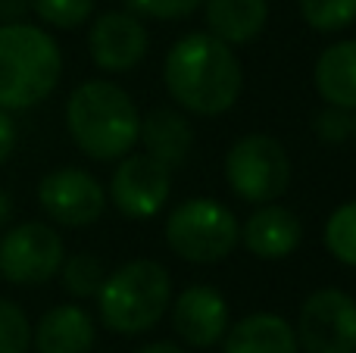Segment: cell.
Returning <instances> with one entry per match:
<instances>
[{"label":"cell","mask_w":356,"mask_h":353,"mask_svg":"<svg viewBox=\"0 0 356 353\" xmlns=\"http://www.w3.org/2000/svg\"><path fill=\"white\" fill-rule=\"evenodd\" d=\"M353 135H356V131H353Z\"/></svg>","instance_id":"cell-29"},{"label":"cell","mask_w":356,"mask_h":353,"mask_svg":"<svg viewBox=\"0 0 356 353\" xmlns=\"http://www.w3.org/2000/svg\"><path fill=\"white\" fill-rule=\"evenodd\" d=\"M225 181L247 204H272L291 188V156L272 135H244L225 156Z\"/></svg>","instance_id":"cell-6"},{"label":"cell","mask_w":356,"mask_h":353,"mask_svg":"<svg viewBox=\"0 0 356 353\" xmlns=\"http://www.w3.org/2000/svg\"><path fill=\"white\" fill-rule=\"evenodd\" d=\"M63 260V238L47 222H22L0 238V275L10 285H44Z\"/></svg>","instance_id":"cell-8"},{"label":"cell","mask_w":356,"mask_h":353,"mask_svg":"<svg viewBox=\"0 0 356 353\" xmlns=\"http://www.w3.org/2000/svg\"><path fill=\"white\" fill-rule=\"evenodd\" d=\"M138 353H188V350H181L178 344H169V341H156V344H147V347H141Z\"/></svg>","instance_id":"cell-27"},{"label":"cell","mask_w":356,"mask_h":353,"mask_svg":"<svg viewBox=\"0 0 356 353\" xmlns=\"http://www.w3.org/2000/svg\"><path fill=\"white\" fill-rule=\"evenodd\" d=\"M63 54L44 28L25 22L0 25V110H29L54 94Z\"/></svg>","instance_id":"cell-3"},{"label":"cell","mask_w":356,"mask_h":353,"mask_svg":"<svg viewBox=\"0 0 356 353\" xmlns=\"http://www.w3.org/2000/svg\"><path fill=\"white\" fill-rule=\"evenodd\" d=\"M294 331L303 353H356V300L341 288H319L303 300Z\"/></svg>","instance_id":"cell-7"},{"label":"cell","mask_w":356,"mask_h":353,"mask_svg":"<svg viewBox=\"0 0 356 353\" xmlns=\"http://www.w3.org/2000/svg\"><path fill=\"white\" fill-rule=\"evenodd\" d=\"M303 22L319 35H334L356 22V0H297Z\"/></svg>","instance_id":"cell-20"},{"label":"cell","mask_w":356,"mask_h":353,"mask_svg":"<svg viewBox=\"0 0 356 353\" xmlns=\"http://www.w3.org/2000/svg\"><path fill=\"white\" fill-rule=\"evenodd\" d=\"M13 147H16V122H13L10 110H0V163L10 160Z\"/></svg>","instance_id":"cell-26"},{"label":"cell","mask_w":356,"mask_h":353,"mask_svg":"<svg viewBox=\"0 0 356 353\" xmlns=\"http://www.w3.org/2000/svg\"><path fill=\"white\" fill-rule=\"evenodd\" d=\"M325 247L338 263L356 269V200H347L328 216L325 222Z\"/></svg>","instance_id":"cell-21"},{"label":"cell","mask_w":356,"mask_h":353,"mask_svg":"<svg viewBox=\"0 0 356 353\" xmlns=\"http://www.w3.org/2000/svg\"><path fill=\"white\" fill-rule=\"evenodd\" d=\"M225 353H300L297 331L275 313H250L238 325H228Z\"/></svg>","instance_id":"cell-17"},{"label":"cell","mask_w":356,"mask_h":353,"mask_svg":"<svg viewBox=\"0 0 356 353\" xmlns=\"http://www.w3.org/2000/svg\"><path fill=\"white\" fill-rule=\"evenodd\" d=\"M150 38L135 13H104L88 31V50L97 69L104 72H131L147 56Z\"/></svg>","instance_id":"cell-11"},{"label":"cell","mask_w":356,"mask_h":353,"mask_svg":"<svg viewBox=\"0 0 356 353\" xmlns=\"http://www.w3.org/2000/svg\"><path fill=\"white\" fill-rule=\"evenodd\" d=\"M138 141L144 144V154L160 160L163 166L175 169L188 160L191 147H194V129H191L188 116L172 110V106H156L141 119V135Z\"/></svg>","instance_id":"cell-15"},{"label":"cell","mask_w":356,"mask_h":353,"mask_svg":"<svg viewBox=\"0 0 356 353\" xmlns=\"http://www.w3.org/2000/svg\"><path fill=\"white\" fill-rule=\"evenodd\" d=\"M166 244L175 256L194 266H213L241 244V222L225 204L213 197H191L166 216Z\"/></svg>","instance_id":"cell-5"},{"label":"cell","mask_w":356,"mask_h":353,"mask_svg":"<svg viewBox=\"0 0 356 353\" xmlns=\"http://www.w3.org/2000/svg\"><path fill=\"white\" fill-rule=\"evenodd\" d=\"M303 241V222L297 213H291L282 204H259L241 225V244L250 250L257 260L278 263L288 260Z\"/></svg>","instance_id":"cell-13"},{"label":"cell","mask_w":356,"mask_h":353,"mask_svg":"<svg viewBox=\"0 0 356 353\" xmlns=\"http://www.w3.org/2000/svg\"><path fill=\"white\" fill-rule=\"evenodd\" d=\"M31 322L25 310L13 300L0 297V353H29Z\"/></svg>","instance_id":"cell-22"},{"label":"cell","mask_w":356,"mask_h":353,"mask_svg":"<svg viewBox=\"0 0 356 353\" xmlns=\"http://www.w3.org/2000/svg\"><path fill=\"white\" fill-rule=\"evenodd\" d=\"M35 13L54 28H79L91 19L94 13V0H31Z\"/></svg>","instance_id":"cell-23"},{"label":"cell","mask_w":356,"mask_h":353,"mask_svg":"<svg viewBox=\"0 0 356 353\" xmlns=\"http://www.w3.org/2000/svg\"><path fill=\"white\" fill-rule=\"evenodd\" d=\"M60 275H63V288H66L69 297L75 300H88V297H97L100 288H104V279H106V269H104V260L94 254H72L63 260L60 266Z\"/></svg>","instance_id":"cell-19"},{"label":"cell","mask_w":356,"mask_h":353,"mask_svg":"<svg viewBox=\"0 0 356 353\" xmlns=\"http://www.w3.org/2000/svg\"><path fill=\"white\" fill-rule=\"evenodd\" d=\"M10 216H13V204H10V197L0 191V225L10 222Z\"/></svg>","instance_id":"cell-28"},{"label":"cell","mask_w":356,"mask_h":353,"mask_svg":"<svg viewBox=\"0 0 356 353\" xmlns=\"http://www.w3.org/2000/svg\"><path fill=\"white\" fill-rule=\"evenodd\" d=\"M169 97L194 116H222L244 91V66L232 44L209 31H191L169 47L163 63Z\"/></svg>","instance_id":"cell-1"},{"label":"cell","mask_w":356,"mask_h":353,"mask_svg":"<svg viewBox=\"0 0 356 353\" xmlns=\"http://www.w3.org/2000/svg\"><path fill=\"white\" fill-rule=\"evenodd\" d=\"M316 138L325 144H344L347 138H353L356 131V119L350 110H341V106H325V110L316 116L313 125Z\"/></svg>","instance_id":"cell-24"},{"label":"cell","mask_w":356,"mask_h":353,"mask_svg":"<svg viewBox=\"0 0 356 353\" xmlns=\"http://www.w3.org/2000/svg\"><path fill=\"white\" fill-rule=\"evenodd\" d=\"M172 194V169L147 154H125L110 181V200L122 216L150 219Z\"/></svg>","instance_id":"cell-10"},{"label":"cell","mask_w":356,"mask_h":353,"mask_svg":"<svg viewBox=\"0 0 356 353\" xmlns=\"http://www.w3.org/2000/svg\"><path fill=\"white\" fill-rule=\"evenodd\" d=\"M100 319L116 335H144L156 329L172 304V279L156 260H131L104 279L97 294Z\"/></svg>","instance_id":"cell-4"},{"label":"cell","mask_w":356,"mask_h":353,"mask_svg":"<svg viewBox=\"0 0 356 353\" xmlns=\"http://www.w3.org/2000/svg\"><path fill=\"white\" fill-rule=\"evenodd\" d=\"M94 338H97L94 319L75 304L47 310L38 329H31V344L38 353H88L94 347Z\"/></svg>","instance_id":"cell-14"},{"label":"cell","mask_w":356,"mask_h":353,"mask_svg":"<svg viewBox=\"0 0 356 353\" xmlns=\"http://www.w3.org/2000/svg\"><path fill=\"white\" fill-rule=\"evenodd\" d=\"M66 129L85 156L110 163L135 150L141 116L125 88L106 79H91L69 94Z\"/></svg>","instance_id":"cell-2"},{"label":"cell","mask_w":356,"mask_h":353,"mask_svg":"<svg viewBox=\"0 0 356 353\" xmlns=\"http://www.w3.org/2000/svg\"><path fill=\"white\" fill-rule=\"evenodd\" d=\"M38 204L54 222L66 229H88L106 210V191L85 169H56L47 172L38 185Z\"/></svg>","instance_id":"cell-9"},{"label":"cell","mask_w":356,"mask_h":353,"mask_svg":"<svg viewBox=\"0 0 356 353\" xmlns=\"http://www.w3.org/2000/svg\"><path fill=\"white\" fill-rule=\"evenodd\" d=\"M313 81L328 106L356 113V38H344L322 50L313 69Z\"/></svg>","instance_id":"cell-16"},{"label":"cell","mask_w":356,"mask_h":353,"mask_svg":"<svg viewBox=\"0 0 356 353\" xmlns=\"http://www.w3.org/2000/svg\"><path fill=\"white\" fill-rule=\"evenodd\" d=\"M207 28L225 44H250L269 22V0H203Z\"/></svg>","instance_id":"cell-18"},{"label":"cell","mask_w":356,"mask_h":353,"mask_svg":"<svg viewBox=\"0 0 356 353\" xmlns=\"http://www.w3.org/2000/svg\"><path fill=\"white\" fill-rule=\"evenodd\" d=\"M172 329L188 347L207 350L219 344L228 331V304L216 288L191 285L172 300Z\"/></svg>","instance_id":"cell-12"},{"label":"cell","mask_w":356,"mask_h":353,"mask_svg":"<svg viewBox=\"0 0 356 353\" xmlns=\"http://www.w3.org/2000/svg\"><path fill=\"white\" fill-rule=\"evenodd\" d=\"M131 6V13L147 19H184L194 10H200L203 0H125Z\"/></svg>","instance_id":"cell-25"}]
</instances>
